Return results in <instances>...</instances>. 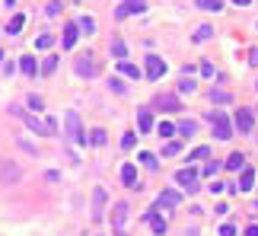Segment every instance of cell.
I'll return each instance as SVG.
<instances>
[{
  "label": "cell",
  "instance_id": "cell-38",
  "mask_svg": "<svg viewBox=\"0 0 258 236\" xmlns=\"http://www.w3.org/2000/svg\"><path fill=\"white\" fill-rule=\"evenodd\" d=\"M121 147H125V150H131V147H134V131H128L125 137H121Z\"/></svg>",
  "mask_w": 258,
  "mask_h": 236
},
{
  "label": "cell",
  "instance_id": "cell-20",
  "mask_svg": "<svg viewBox=\"0 0 258 236\" xmlns=\"http://www.w3.org/2000/svg\"><path fill=\"white\" fill-rule=\"evenodd\" d=\"M102 204H105V192L102 188H96V195H93V217H102Z\"/></svg>",
  "mask_w": 258,
  "mask_h": 236
},
{
  "label": "cell",
  "instance_id": "cell-26",
  "mask_svg": "<svg viewBox=\"0 0 258 236\" xmlns=\"http://www.w3.org/2000/svg\"><path fill=\"white\" fill-rule=\"evenodd\" d=\"M210 99H214L217 105H226V102H229V99H233V96H229L226 90H214V93H210Z\"/></svg>",
  "mask_w": 258,
  "mask_h": 236
},
{
  "label": "cell",
  "instance_id": "cell-27",
  "mask_svg": "<svg viewBox=\"0 0 258 236\" xmlns=\"http://www.w3.org/2000/svg\"><path fill=\"white\" fill-rule=\"evenodd\" d=\"M23 26H26V16H19V13H16V16L10 19V29H6V32H10V35H16V32L23 29Z\"/></svg>",
  "mask_w": 258,
  "mask_h": 236
},
{
  "label": "cell",
  "instance_id": "cell-19",
  "mask_svg": "<svg viewBox=\"0 0 258 236\" xmlns=\"http://www.w3.org/2000/svg\"><path fill=\"white\" fill-rule=\"evenodd\" d=\"M137 128H140L144 134H150V131H153V118H150V112H147V109H140V112H137Z\"/></svg>",
  "mask_w": 258,
  "mask_h": 236
},
{
  "label": "cell",
  "instance_id": "cell-9",
  "mask_svg": "<svg viewBox=\"0 0 258 236\" xmlns=\"http://www.w3.org/2000/svg\"><path fill=\"white\" fill-rule=\"evenodd\" d=\"M233 125L239 128L242 134H249V131H252V125H255L252 112H249V109H236V115H233Z\"/></svg>",
  "mask_w": 258,
  "mask_h": 236
},
{
  "label": "cell",
  "instance_id": "cell-18",
  "mask_svg": "<svg viewBox=\"0 0 258 236\" xmlns=\"http://www.w3.org/2000/svg\"><path fill=\"white\" fill-rule=\"evenodd\" d=\"M118 70L125 73V77H131V80H140V67L131 64V61H118Z\"/></svg>",
  "mask_w": 258,
  "mask_h": 236
},
{
  "label": "cell",
  "instance_id": "cell-25",
  "mask_svg": "<svg viewBox=\"0 0 258 236\" xmlns=\"http://www.w3.org/2000/svg\"><path fill=\"white\" fill-rule=\"evenodd\" d=\"M90 144H96V147L105 144V131H102V128H93V131H90Z\"/></svg>",
  "mask_w": 258,
  "mask_h": 236
},
{
  "label": "cell",
  "instance_id": "cell-24",
  "mask_svg": "<svg viewBox=\"0 0 258 236\" xmlns=\"http://www.w3.org/2000/svg\"><path fill=\"white\" fill-rule=\"evenodd\" d=\"M80 32H86V35H93V29H96V19H93V16H83V19H80Z\"/></svg>",
  "mask_w": 258,
  "mask_h": 236
},
{
  "label": "cell",
  "instance_id": "cell-28",
  "mask_svg": "<svg viewBox=\"0 0 258 236\" xmlns=\"http://www.w3.org/2000/svg\"><path fill=\"white\" fill-rule=\"evenodd\" d=\"M210 35H214V26H201V29L194 32V42H207Z\"/></svg>",
  "mask_w": 258,
  "mask_h": 236
},
{
  "label": "cell",
  "instance_id": "cell-1",
  "mask_svg": "<svg viewBox=\"0 0 258 236\" xmlns=\"http://www.w3.org/2000/svg\"><path fill=\"white\" fill-rule=\"evenodd\" d=\"M64 131H67V140H73V144H86V134H83V128H80V115L73 109L64 115Z\"/></svg>",
  "mask_w": 258,
  "mask_h": 236
},
{
  "label": "cell",
  "instance_id": "cell-36",
  "mask_svg": "<svg viewBox=\"0 0 258 236\" xmlns=\"http://www.w3.org/2000/svg\"><path fill=\"white\" fill-rule=\"evenodd\" d=\"M217 169H220V163H217V160H207V166H204V176H207V179H214V176H217Z\"/></svg>",
  "mask_w": 258,
  "mask_h": 236
},
{
  "label": "cell",
  "instance_id": "cell-13",
  "mask_svg": "<svg viewBox=\"0 0 258 236\" xmlns=\"http://www.w3.org/2000/svg\"><path fill=\"white\" fill-rule=\"evenodd\" d=\"M121 182H125L128 188H140V182H137V169H134L131 163L121 166Z\"/></svg>",
  "mask_w": 258,
  "mask_h": 236
},
{
  "label": "cell",
  "instance_id": "cell-8",
  "mask_svg": "<svg viewBox=\"0 0 258 236\" xmlns=\"http://www.w3.org/2000/svg\"><path fill=\"white\" fill-rule=\"evenodd\" d=\"M144 73H147V80H160L162 73H166V61L150 55V58H147V70H144Z\"/></svg>",
  "mask_w": 258,
  "mask_h": 236
},
{
  "label": "cell",
  "instance_id": "cell-22",
  "mask_svg": "<svg viewBox=\"0 0 258 236\" xmlns=\"http://www.w3.org/2000/svg\"><path fill=\"white\" fill-rule=\"evenodd\" d=\"M198 3V10H204V13H220L223 10V0H194Z\"/></svg>",
  "mask_w": 258,
  "mask_h": 236
},
{
  "label": "cell",
  "instance_id": "cell-15",
  "mask_svg": "<svg viewBox=\"0 0 258 236\" xmlns=\"http://www.w3.org/2000/svg\"><path fill=\"white\" fill-rule=\"evenodd\" d=\"M144 220H150L153 233H160V236L166 233V220H162V217H160V214H156V211H147V214H144Z\"/></svg>",
  "mask_w": 258,
  "mask_h": 236
},
{
  "label": "cell",
  "instance_id": "cell-3",
  "mask_svg": "<svg viewBox=\"0 0 258 236\" xmlns=\"http://www.w3.org/2000/svg\"><path fill=\"white\" fill-rule=\"evenodd\" d=\"M128 217H131V207L125 201H118L115 211H112V224H115V233L118 236H128Z\"/></svg>",
  "mask_w": 258,
  "mask_h": 236
},
{
  "label": "cell",
  "instance_id": "cell-46",
  "mask_svg": "<svg viewBox=\"0 0 258 236\" xmlns=\"http://www.w3.org/2000/svg\"><path fill=\"white\" fill-rule=\"evenodd\" d=\"M0 61H3V51H0Z\"/></svg>",
  "mask_w": 258,
  "mask_h": 236
},
{
  "label": "cell",
  "instance_id": "cell-33",
  "mask_svg": "<svg viewBox=\"0 0 258 236\" xmlns=\"http://www.w3.org/2000/svg\"><path fill=\"white\" fill-rule=\"evenodd\" d=\"M140 163H144L147 169H160V163H156V157H153V153H140Z\"/></svg>",
  "mask_w": 258,
  "mask_h": 236
},
{
  "label": "cell",
  "instance_id": "cell-6",
  "mask_svg": "<svg viewBox=\"0 0 258 236\" xmlns=\"http://www.w3.org/2000/svg\"><path fill=\"white\" fill-rule=\"evenodd\" d=\"M144 10H147V0H125V3H118V10H115V19H128V16L144 13Z\"/></svg>",
  "mask_w": 258,
  "mask_h": 236
},
{
  "label": "cell",
  "instance_id": "cell-39",
  "mask_svg": "<svg viewBox=\"0 0 258 236\" xmlns=\"http://www.w3.org/2000/svg\"><path fill=\"white\" fill-rule=\"evenodd\" d=\"M217 236H236V227H233V224H223V227H220V233H217Z\"/></svg>",
  "mask_w": 258,
  "mask_h": 236
},
{
  "label": "cell",
  "instance_id": "cell-32",
  "mask_svg": "<svg viewBox=\"0 0 258 236\" xmlns=\"http://www.w3.org/2000/svg\"><path fill=\"white\" fill-rule=\"evenodd\" d=\"M175 131H179V134H188V137H192V134L198 131V125H194V121H182V125L175 128Z\"/></svg>",
  "mask_w": 258,
  "mask_h": 236
},
{
  "label": "cell",
  "instance_id": "cell-30",
  "mask_svg": "<svg viewBox=\"0 0 258 236\" xmlns=\"http://www.w3.org/2000/svg\"><path fill=\"white\" fill-rule=\"evenodd\" d=\"M207 157H210V150H207V147H194V150L188 153V160H192V163H194V160H207Z\"/></svg>",
  "mask_w": 258,
  "mask_h": 236
},
{
  "label": "cell",
  "instance_id": "cell-34",
  "mask_svg": "<svg viewBox=\"0 0 258 236\" xmlns=\"http://www.w3.org/2000/svg\"><path fill=\"white\" fill-rule=\"evenodd\" d=\"M51 45H54V35H48V32L35 38V48H51Z\"/></svg>",
  "mask_w": 258,
  "mask_h": 236
},
{
  "label": "cell",
  "instance_id": "cell-31",
  "mask_svg": "<svg viewBox=\"0 0 258 236\" xmlns=\"http://www.w3.org/2000/svg\"><path fill=\"white\" fill-rule=\"evenodd\" d=\"M179 150H182V144H179V140H169V144L162 147V157H175Z\"/></svg>",
  "mask_w": 258,
  "mask_h": 236
},
{
  "label": "cell",
  "instance_id": "cell-47",
  "mask_svg": "<svg viewBox=\"0 0 258 236\" xmlns=\"http://www.w3.org/2000/svg\"><path fill=\"white\" fill-rule=\"evenodd\" d=\"M255 90H258V83H255Z\"/></svg>",
  "mask_w": 258,
  "mask_h": 236
},
{
  "label": "cell",
  "instance_id": "cell-29",
  "mask_svg": "<svg viewBox=\"0 0 258 236\" xmlns=\"http://www.w3.org/2000/svg\"><path fill=\"white\" fill-rule=\"evenodd\" d=\"M156 134H160V137H172V134H175V125H169V121H160Z\"/></svg>",
  "mask_w": 258,
  "mask_h": 236
},
{
  "label": "cell",
  "instance_id": "cell-17",
  "mask_svg": "<svg viewBox=\"0 0 258 236\" xmlns=\"http://www.w3.org/2000/svg\"><path fill=\"white\" fill-rule=\"evenodd\" d=\"M252 185H255V169H249V166H246V169L239 172V192H249Z\"/></svg>",
  "mask_w": 258,
  "mask_h": 236
},
{
  "label": "cell",
  "instance_id": "cell-44",
  "mask_svg": "<svg viewBox=\"0 0 258 236\" xmlns=\"http://www.w3.org/2000/svg\"><path fill=\"white\" fill-rule=\"evenodd\" d=\"M246 236H258V227L252 224V227H246Z\"/></svg>",
  "mask_w": 258,
  "mask_h": 236
},
{
  "label": "cell",
  "instance_id": "cell-45",
  "mask_svg": "<svg viewBox=\"0 0 258 236\" xmlns=\"http://www.w3.org/2000/svg\"><path fill=\"white\" fill-rule=\"evenodd\" d=\"M233 3H236V6H246V3H252V0H233Z\"/></svg>",
  "mask_w": 258,
  "mask_h": 236
},
{
  "label": "cell",
  "instance_id": "cell-43",
  "mask_svg": "<svg viewBox=\"0 0 258 236\" xmlns=\"http://www.w3.org/2000/svg\"><path fill=\"white\" fill-rule=\"evenodd\" d=\"M249 64H255V67H258V48L249 51Z\"/></svg>",
  "mask_w": 258,
  "mask_h": 236
},
{
  "label": "cell",
  "instance_id": "cell-37",
  "mask_svg": "<svg viewBox=\"0 0 258 236\" xmlns=\"http://www.w3.org/2000/svg\"><path fill=\"white\" fill-rule=\"evenodd\" d=\"M54 67H58V58H48V61L42 64V73H45V77H51V73H54Z\"/></svg>",
  "mask_w": 258,
  "mask_h": 236
},
{
  "label": "cell",
  "instance_id": "cell-2",
  "mask_svg": "<svg viewBox=\"0 0 258 236\" xmlns=\"http://www.w3.org/2000/svg\"><path fill=\"white\" fill-rule=\"evenodd\" d=\"M210 125H214L217 140H229V137H233V125H229L226 112H214V115H210Z\"/></svg>",
  "mask_w": 258,
  "mask_h": 236
},
{
  "label": "cell",
  "instance_id": "cell-10",
  "mask_svg": "<svg viewBox=\"0 0 258 236\" xmlns=\"http://www.w3.org/2000/svg\"><path fill=\"white\" fill-rule=\"evenodd\" d=\"M156 109L160 112H179L182 102H179V96H172V93H162V96H156Z\"/></svg>",
  "mask_w": 258,
  "mask_h": 236
},
{
  "label": "cell",
  "instance_id": "cell-7",
  "mask_svg": "<svg viewBox=\"0 0 258 236\" xmlns=\"http://www.w3.org/2000/svg\"><path fill=\"white\" fill-rule=\"evenodd\" d=\"M73 67H77L80 77H96V73H99V64H96V58H93V55L77 58V64H73Z\"/></svg>",
  "mask_w": 258,
  "mask_h": 236
},
{
  "label": "cell",
  "instance_id": "cell-40",
  "mask_svg": "<svg viewBox=\"0 0 258 236\" xmlns=\"http://www.w3.org/2000/svg\"><path fill=\"white\" fill-rule=\"evenodd\" d=\"M108 86H112V90H115V93H125V83H121V80H118V77H112V80H108Z\"/></svg>",
  "mask_w": 258,
  "mask_h": 236
},
{
  "label": "cell",
  "instance_id": "cell-35",
  "mask_svg": "<svg viewBox=\"0 0 258 236\" xmlns=\"http://www.w3.org/2000/svg\"><path fill=\"white\" fill-rule=\"evenodd\" d=\"M198 86H194V80L192 77H182V83H179V93H194Z\"/></svg>",
  "mask_w": 258,
  "mask_h": 236
},
{
  "label": "cell",
  "instance_id": "cell-5",
  "mask_svg": "<svg viewBox=\"0 0 258 236\" xmlns=\"http://www.w3.org/2000/svg\"><path fill=\"white\" fill-rule=\"evenodd\" d=\"M175 182H179L188 195H194L198 192V169H192V166H188V169H179L175 172Z\"/></svg>",
  "mask_w": 258,
  "mask_h": 236
},
{
  "label": "cell",
  "instance_id": "cell-21",
  "mask_svg": "<svg viewBox=\"0 0 258 236\" xmlns=\"http://www.w3.org/2000/svg\"><path fill=\"white\" fill-rule=\"evenodd\" d=\"M223 166H226V169H233V172H242V169H246V157H242V153H233V157H229Z\"/></svg>",
  "mask_w": 258,
  "mask_h": 236
},
{
  "label": "cell",
  "instance_id": "cell-14",
  "mask_svg": "<svg viewBox=\"0 0 258 236\" xmlns=\"http://www.w3.org/2000/svg\"><path fill=\"white\" fill-rule=\"evenodd\" d=\"M108 51H112V58H118V61H125V58H128V45L121 42L118 35H115L112 42H108Z\"/></svg>",
  "mask_w": 258,
  "mask_h": 236
},
{
  "label": "cell",
  "instance_id": "cell-12",
  "mask_svg": "<svg viewBox=\"0 0 258 236\" xmlns=\"http://www.w3.org/2000/svg\"><path fill=\"white\" fill-rule=\"evenodd\" d=\"M77 35H80V26H77V23H70V26L64 29V35H61V48L70 51L73 45H77Z\"/></svg>",
  "mask_w": 258,
  "mask_h": 236
},
{
  "label": "cell",
  "instance_id": "cell-42",
  "mask_svg": "<svg viewBox=\"0 0 258 236\" xmlns=\"http://www.w3.org/2000/svg\"><path fill=\"white\" fill-rule=\"evenodd\" d=\"M29 105L32 109H42V96H29Z\"/></svg>",
  "mask_w": 258,
  "mask_h": 236
},
{
  "label": "cell",
  "instance_id": "cell-11",
  "mask_svg": "<svg viewBox=\"0 0 258 236\" xmlns=\"http://www.w3.org/2000/svg\"><path fill=\"white\" fill-rule=\"evenodd\" d=\"M182 195L175 192V188H166V192H160V198H156V207H179Z\"/></svg>",
  "mask_w": 258,
  "mask_h": 236
},
{
  "label": "cell",
  "instance_id": "cell-16",
  "mask_svg": "<svg viewBox=\"0 0 258 236\" xmlns=\"http://www.w3.org/2000/svg\"><path fill=\"white\" fill-rule=\"evenodd\" d=\"M23 121L29 125V131H35V134H48V125H45V121H38L35 115H26V112H23Z\"/></svg>",
  "mask_w": 258,
  "mask_h": 236
},
{
  "label": "cell",
  "instance_id": "cell-41",
  "mask_svg": "<svg viewBox=\"0 0 258 236\" xmlns=\"http://www.w3.org/2000/svg\"><path fill=\"white\" fill-rule=\"evenodd\" d=\"M45 125H48V137H54V134H58V121H54V118H48Z\"/></svg>",
  "mask_w": 258,
  "mask_h": 236
},
{
  "label": "cell",
  "instance_id": "cell-23",
  "mask_svg": "<svg viewBox=\"0 0 258 236\" xmlns=\"http://www.w3.org/2000/svg\"><path fill=\"white\" fill-rule=\"evenodd\" d=\"M19 70H23L26 77H35V70H38V67H35V58H19Z\"/></svg>",
  "mask_w": 258,
  "mask_h": 236
},
{
  "label": "cell",
  "instance_id": "cell-4",
  "mask_svg": "<svg viewBox=\"0 0 258 236\" xmlns=\"http://www.w3.org/2000/svg\"><path fill=\"white\" fill-rule=\"evenodd\" d=\"M23 179V169H19V163H13V160H0V182L3 185H13V182Z\"/></svg>",
  "mask_w": 258,
  "mask_h": 236
}]
</instances>
